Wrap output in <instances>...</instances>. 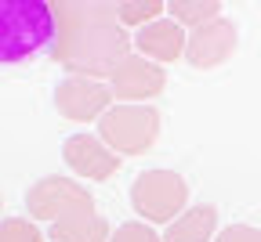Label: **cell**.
Returning a JSON list of instances; mask_svg holds the SVG:
<instances>
[{"label":"cell","mask_w":261,"mask_h":242,"mask_svg":"<svg viewBox=\"0 0 261 242\" xmlns=\"http://www.w3.org/2000/svg\"><path fill=\"white\" fill-rule=\"evenodd\" d=\"M55 40L47 47L69 76L109 80L116 65L135 54V37L113 18L109 4H51Z\"/></svg>","instance_id":"cell-1"},{"label":"cell","mask_w":261,"mask_h":242,"mask_svg":"<svg viewBox=\"0 0 261 242\" xmlns=\"http://www.w3.org/2000/svg\"><path fill=\"white\" fill-rule=\"evenodd\" d=\"M55 40V8L44 0H0V62H25Z\"/></svg>","instance_id":"cell-2"},{"label":"cell","mask_w":261,"mask_h":242,"mask_svg":"<svg viewBox=\"0 0 261 242\" xmlns=\"http://www.w3.org/2000/svg\"><path fill=\"white\" fill-rule=\"evenodd\" d=\"M130 210L145 224L167 228L178 214L189 210V185L178 170H145L130 185Z\"/></svg>","instance_id":"cell-3"},{"label":"cell","mask_w":261,"mask_h":242,"mask_svg":"<svg viewBox=\"0 0 261 242\" xmlns=\"http://www.w3.org/2000/svg\"><path fill=\"white\" fill-rule=\"evenodd\" d=\"M163 116L156 105H113L98 119V137L116 156H142L156 145Z\"/></svg>","instance_id":"cell-4"},{"label":"cell","mask_w":261,"mask_h":242,"mask_svg":"<svg viewBox=\"0 0 261 242\" xmlns=\"http://www.w3.org/2000/svg\"><path fill=\"white\" fill-rule=\"evenodd\" d=\"M25 210H29L33 221L55 224V221H65V217H76V214H94V199L80 181L51 174V177H40V181L29 185Z\"/></svg>","instance_id":"cell-5"},{"label":"cell","mask_w":261,"mask_h":242,"mask_svg":"<svg viewBox=\"0 0 261 242\" xmlns=\"http://www.w3.org/2000/svg\"><path fill=\"white\" fill-rule=\"evenodd\" d=\"M51 105L62 119H73V123H98L113 105L116 98L109 90L106 80H87V76H65L58 80L55 94H51Z\"/></svg>","instance_id":"cell-6"},{"label":"cell","mask_w":261,"mask_h":242,"mask_svg":"<svg viewBox=\"0 0 261 242\" xmlns=\"http://www.w3.org/2000/svg\"><path fill=\"white\" fill-rule=\"evenodd\" d=\"M106 83L120 105H145V101H152L167 90V69L142 54H127Z\"/></svg>","instance_id":"cell-7"},{"label":"cell","mask_w":261,"mask_h":242,"mask_svg":"<svg viewBox=\"0 0 261 242\" xmlns=\"http://www.w3.org/2000/svg\"><path fill=\"white\" fill-rule=\"evenodd\" d=\"M240 47V29L232 18H218L207 22L203 29H192L185 40V62L192 69H218L221 62H228Z\"/></svg>","instance_id":"cell-8"},{"label":"cell","mask_w":261,"mask_h":242,"mask_svg":"<svg viewBox=\"0 0 261 242\" xmlns=\"http://www.w3.org/2000/svg\"><path fill=\"white\" fill-rule=\"evenodd\" d=\"M62 163L69 166L76 177H87V181H109L120 170V156L98 134H73V137H65Z\"/></svg>","instance_id":"cell-9"},{"label":"cell","mask_w":261,"mask_h":242,"mask_svg":"<svg viewBox=\"0 0 261 242\" xmlns=\"http://www.w3.org/2000/svg\"><path fill=\"white\" fill-rule=\"evenodd\" d=\"M185 40H189V33L178 22L156 18V22H149L135 33V54H142L156 65H167V62L185 58Z\"/></svg>","instance_id":"cell-10"},{"label":"cell","mask_w":261,"mask_h":242,"mask_svg":"<svg viewBox=\"0 0 261 242\" xmlns=\"http://www.w3.org/2000/svg\"><path fill=\"white\" fill-rule=\"evenodd\" d=\"M214 235H218V210L211 202L189 206L163 228V242H214Z\"/></svg>","instance_id":"cell-11"},{"label":"cell","mask_w":261,"mask_h":242,"mask_svg":"<svg viewBox=\"0 0 261 242\" xmlns=\"http://www.w3.org/2000/svg\"><path fill=\"white\" fill-rule=\"evenodd\" d=\"M47 238L51 242H109L113 228H109L106 217H98V210H94V214H76V217L47 224Z\"/></svg>","instance_id":"cell-12"},{"label":"cell","mask_w":261,"mask_h":242,"mask_svg":"<svg viewBox=\"0 0 261 242\" xmlns=\"http://www.w3.org/2000/svg\"><path fill=\"white\" fill-rule=\"evenodd\" d=\"M167 18L178 22L185 33H192V29H203L207 22L225 18V4H218V0H171Z\"/></svg>","instance_id":"cell-13"},{"label":"cell","mask_w":261,"mask_h":242,"mask_svg":"<svg viewBox=\"0 0 261 242\" xmlns=\"http://www.w3.org/2000/svg\"><path fill=\"white\" fill-rule=\"evenodd\" d=\"M113 18L123 25V29H142L149 22H156L163 11H167V4H160V0H127V4H109Z\"/></svg>","instance_id":"cell-14"},{"label":"cell","mask_w":261,"mask_h":242,"mask_svg":"<svg viewBox=\"0 0 261 242\" xmlns=\"http://www.w3.org/2000/svg\"><path fill=\"white\" fill-rule=\"evenodd\" d=\"M0 242H44V231L37 221L8 217V221H0Z\"/></svg>","instance_id":"cell-15"},{"label":"cell","mask_w":261,"mask_h":242,"mask_svg":"<svg viewBox=\"0 0 261 242\" xmlns=\"http://www.w3.org/2000/svg\"><path fill=\"white\" fill-rule=\"evenodd\" d=\"M109 242H163V235L152 224H145V221H127V224H120L113 231Z\"/></svg>","instance_id":"cell-16"},{"label":"cell","mask_w":261,"mask_h":242,"mask_svg":"<svg viewBox=\"0 0 261 242\" xmlns=\"http://www.w3.org/2000/svg\"><path fill=\"white\" fill-rule=\"evenodd\" d=\"M214 242H261V231L254 224H228V228L218 231Z\"/></svg>","instance_id":"cell-17"}]
</instances>
